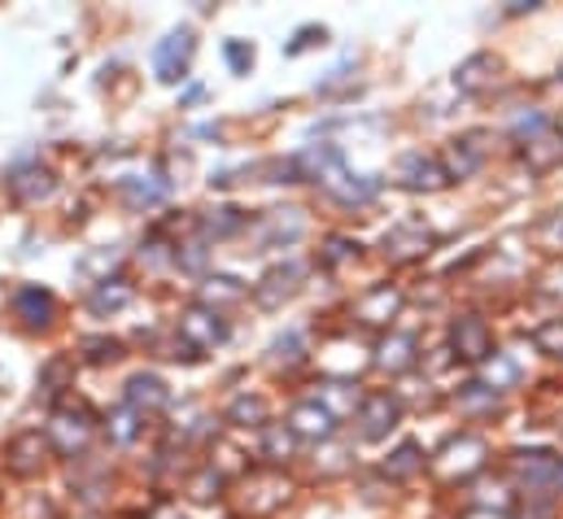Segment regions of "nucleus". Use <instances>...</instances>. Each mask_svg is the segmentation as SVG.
Instances as JSON below:
<instances>
[{
    "instance_id": "15",
    "label": "nucleus",
    "mask_w": 563,
    "mask_h": 519,
    "mask_svg": "<svg viewBox=\"0 0 563 519\" xmlns=\"http://www.w3.org/2000/svg\"><path fill=\"white\" fill-rule=\"evenodd\" d=\"M450 184V175H445V166H441V157L437 153H407L402 162H398V188H407V192H441Z\"/></svg>"
},
{
    "instance_id": "30",
    "label": "nucleus",
    "mask_w": 563,
    "mask_h": 519,
    "mask_svg": "<svg viewBox=\"0 0 563 519\" xmlns=\"http://www.w3.org/2000/svg\"><path fill=\"white\" fill-rule=\"evenodd\" d=\"M314 401H319V406H328V410L341 419V415H354V410H358L363 393L354 389V380H328V385H319Z\"/></svg>"
},
{
    "instance_id": "18",
    "label": "nucleus",
    "mask_w": 563,
    "mask_h": 519,
    "mask_svg": "<svg viewBox=\"0 0 563 519\" xmlns=\"http://www.w3.org/2000/svg\"><path fill=\"white\" fill-rule=\"evenodd\" d=\"M9 306H13V319H22V328H31V332L48 328L53 314H57V297H53L48 288H40V284H22V288H13Z\"/></svg>"
},
{
    "instance_id": "29",
    "label": "nucleus",
    "mask_w": 563,
    "mask_h": 519,
    "mask_svg": "<svg viewBox=\"0 0 563 519\" xmlns=\"http://www.w3.org/2000/svg\"><path fill=\"white\" fill-rule=\"evenodd\" d=\"M267 363L276 367V372H292L297 363H306V332L301 328H288L284 336H276L272 341V350H267Z\"/></svg>"
},
{
    "instance_id": "46",
    "label": "nucleus",
    "mask_w": 563,
    "mask_h": 519,
    "mask_svg": "<svg viewBox=\"0 0 563 519\" xmlns=\"http://www.w3.org/2000/svg\"><path fill=\"white\" fill-rule=\"evenodd\" d=\"M463 519H507V516H498V511H476V507H472Z\"/></svg>"
},
{
    "instance_id": "9",
    "label": "nucleus",
    "mask_w": 563,
    "mask_h": 519,
    "mask_svg": "<svg viewBox=\"0 0 563 519\" xmlns=\"http://www.w3.org/2000/svg\"><path fill=\"white\" fill-rule=\"evenodd\" d=\"M192 53H197V35H192V26H175V31H166V35L153 44V75H157L162 84H179V79H188Z\"/></svg>"
},
{
    "instance_id": "13",
    "label": "nucleus",
    "mask_w": 563,
    "mask_h": 519,
    "mask_svg": "<svg viewBox=\"0 0 563 519\" xmlns=\"http://www.w3.org/2000/svg\"><path fill=\"white\" fill-rule=\"evenodd\" d=\"M292 498V485L280 476V467L250 472L245 476V516H272Z\"/></svg>"
},
{
    "instance_id": "3",
    "label": "nucleus",
    "mask_w": 563,
    "mask_h": 519,
    "mask_svg": "<svg viewBox=\"0 0 563 519\" xmlns=\"http://www.w3.org/2000/svg\"><path fill=\"white\" fill-rule=\"evenodd\" d=\"M228 319L219 314V310H210V306H201V301H192L179 319H175V341H179V350H188V358H201V354H210V350H219L223 341H228Z\"/></svg>"
},
{
    "instance_id": "35",
    "label": "nucleus",
    "mask_w": 563,
    "mask_h": 519,
    "mask_svg": "<svg viewBox=\"0 0 563 519\" xmlns=\"http://www.w3.org/2000/svg\"><path fill=\"white\" fill-rule=\"evenodd\" d=\"M520 380V363L511 358V354H494L489 363H485V376H481V385H489L494 393L511 389Z\"/></svg>"
},
{
    "instance_id": "23",
    "label": "nucleus",
    "mask_w": 563,
    "mask_h": 519,
    "mask_svg": "<svg viewBox=\"0 0 563 519\" xmlns=\"http://www.w3.org/2000/svg\"><path fill=\"white\" fill-rule=\"evenodd\" d=\"M520 157H525V166H529L533 175H551L555 166H563V131L560 128L538 131L533 140L520 144Z\"/></svg>"
},
{
    "instance_id": "4",
    "label": "nucleus",
    "mask_w": 563,
    "mask_h": 519,
    "mask_svg": "<svg viewBox=\"0 0 563 519\" xmlns=\"http://www.w3.org/2000/svg\"><path fill=\"white\" fill-rule=\"evenodd\" d=\"M402 306H407V292H402V284H372V288H363L354 301H350V319L358 323V328H367V332H389L394 328V319L402 314Z\"/></svg>"
},
{
    "instance_id": "43",
    "label": "nucleus",
    "mask_w": 563,
    "mask_h": 519,
    "mask_svg": "<svg viewBox=\"0 0 563 519\" xmlns=\"http://www.w3.org/2000/svg\"><path fill=\"white\" fill-rule=\"evenodd\" d=\"M66 376H70V363H66V358H53V363L40 372V385L48 393H62L66 389Z\"/></svg>"
},
{
    "instance_id": "27",
    "label": "nucleus",
    "mask_w": 563,
    "mask_h": 519,
    "mask_svg": "<svg viewBox=\"0 0 563 519\" xmlns=\"http://www.w3.org/2000/svg\"><path fill=\"white\" fill-rule=\"evenodd\" d=\"M197 301L223 314V306L245 301V284H241L236 275H206V279H201V288H197Z\"/></svg>"
},
{
    "instance_id": "10",
    "label": "nucleus",
    "mask_w": 563,
    "mask_h": 519,
    "mask_svg": "<svg viewBox=\"0 0 563 519\" xmlns=\"http://www.w3.org/2000/svg\"><path fill=\"white\" fill-rule=\"evenodd\" d=\"M437 157H441L450 184H463V179H472V175L485 166V157H489V131H463V135H454Z\"/></svg>"
},
{
    "instance_id": "34",
    "label": "nucleus",
    "mask_w": 563,
    "mask_h": 519,
    "mask_svg": "<svg viewBox=\"0 0 563 519\" xmlns=\"http://www.w3.org/2000/svg\"><path fill=\"white\" fill-rule=\"evenodd\" d=\"M106 432H110V441H114V445H132V441L144 432V415H136L132 406H119V410H110Z\"/></svg>"
},
{
    "instance_id": "31",
    "label": "nucleus",
    "mask_w": 563,
    "mask_h": 519,
    "mask_svg": "<svg viewBox=\"0 0 563 519\" xmlns=\"http://www.w3.org/2000/svg\"><path fill=\"white\" fill-rule=\"evenodd\" d=\"M132 301V284L128 279H101L97 288H92V297H88V310L92 314H114V310H123Z\"/></svg>"
},
{
    "instance_id": "2",
    "label": "nucleus",
    "mask_w": 563,
    "mask_h": 519,
    "mask_svg": "<svg viewBox=\"0 0 563 519\" xmlns=\"http://www.w3.org/2000/svg\"><path fill=\"white\" fill-rule=\"evenodd\" d=\"M485 467H489V441L476 437V432L450 437V441L437 450V459H432V472H437L445 485H467V481H476Z\"/></svg>"
},
{
    "instance_id": "8",
    "label": "nucleus",
    "mask_w": 563,
    "mask_h": 519,
    "mask_svg": "<svg viewBox=\"0 0 563 519\" xmlns=\"http://www.w3.org/2000/svg\"><path fill=\"white\" fill-rule=\"evenodd\" d=\"M398 423H402V401H398V393H389V389L363 393V401H358V410H354V428H358L363 441H385Z\"/></svg>"
},
{
    "instance_id": "32",
    "label": "nucleus",
    "mask_w": 563,
    "mask_h": 519,
    "mask_svg": "<svg viewBox=\"0 0 563 519\" xmlns=\"http://www.w3.org/2000/svg\"><path fill=\"white\" fill-rule=\"evenodd\" d=\"M245 228H250V219H245L236 206L210 210V214L201 219V236H206V241H223V236H236V232H245Z\"/></svg>"
},
{
    "instance_id": "16",
    "label": "nucleus",
    "mask_w": 563,
    "mask_h": 519,
    "mask_svg": "<svg viewBox=\"0 0 563 519\" xmlns=\"http://www.w3.org/2000/svg\"><path fill=\"white\" fill-rule=\"evenodd\" d=\"M4 188H9V197H13L18 206H40V201H48V197L57 192V179H53V170H44L40 162H26V166H13V170L4 175Z\"/></svg>"
},
{
    "instance_id": "40",
    "label": "nucleus",
    "mask_w": 563,
    "mask_h": 519,
    "mask_svg": "<svg viewBox=\"0 0 563 519\" xmlns=\"http://www.w3.org/2000/svg\"><path fill=\"white\" fill-rule=\"evenodd\" d=\"M538 245H542L547 254L563 258V206L555 210V214H547V219L538 223Z\"/></svg>"
},
{
    "instance_id": "44",
    "label": "nucleus",
    "mask_w": 563,
    "mask_h": 519,
    "mask_svg": "<svg viewBox=\"0 0 563 519\" xmlns=\"http://www.w3.org/2000/svg\"><path fill=\"white\" fill-rule=\"evenodd\" d=\"M314 44H328V31H323V26H301V31H297V40H292L284 53H288V57H297V53H306V48H314Z\"/></svg>"
},
{
    "instance_id": "12",
    "label": "nucleus",
    "mask_w": 563,
    "mask_h": 519,
    "mask_svg": "<svg viewBox=\"0 0 563 519\" xmlns=\"http://www.w3.org/2000/svg\"><path fill=\"white\" fill-rule=\"evenodd\" d=\"M380 175H354L350 166H341L336 175H328L319 188H323V197H332L336 206H345V210H363V206H372L376 197H380Z\"/></svg>"
},
{
    "instance_id": "47",
    "label": "nucleus",
    "mask_w": 563,
    "mask_h": 519,
    "mask_svg": "<svg viewBox=\"0 0 563 519\" xmlns=\"http://www.w3.org/2000/svg\"><path fill=\"white\" fill-rule=\"evenodd\" d=\"M547 292H555V297H563V275H551V288Z\"/></svg>"
},
{
    "instance_id": "36",
    "label": "nucleus",
    "mask_w": 563,
    "mask_h": 519,
    "mask_svg": "<svg viewBox=\"0 0 563 519\" xmlns=\"http://www.w3.org/2000/svg\"><path fill=\"white\" fill-rule=\"evenodd\" d=\"M358 254H363V245H358V241H350V236H328V245L319 250V262H323L328 270H341V266L358 262Z\"/></svg>"
},
{
    "instance_id": "14",
    "label": "nucleus",
    "mask_w": 563,
    "mask_h": 519,
    "mask_svg": "<svg viewBox=\"0 0 563 519\" xmlns=\"http://www.w3.org/2000/svg\"><path fill=\"white\" fill-rule=\"evenodd\" d=\"M301 279H306V266L297 258L280 262V266H272L258 284H254V301L263 306V310H276L284 301H292L297 292H301Z\"/></svg>"
},
{
    "instance_id": "28",
    "label": "nucleus",
    "mask_w": 563,
    "mask_h": 519,
    "mask_svg": "<svg viewBox=\"0 0 563 519\" xmlns=\"http://www.w3.org/2000/svg\"><path fill=\"white\" fill-rule=\"evenodd\" d=\"M423 467H428V459H423V450L416 441H402L398 450H389V459L380 463V472L389 476V481H398V485H407V481H416Z\"/></svg>"
},
{
    "instance_id": "48",
    "label": "nucleus",
    "mask_w": 563,
    "mask_h": 519,
    "mask_svg": "<svg viewBox=\"0 0 563 519\" xmlns=\"http://www.w3.org/2000/svg\"><path fill=\"white\" fill-rule=\"evenodd\" d=\"M560 131H563V114H560Z\"/></svg>"
},
{
    "instance_id": "19",
    "label": "nucleus",
    "mask_w": 563,
    "mask_h": 519,
    "mask_svg": "<svg viewBox=\"0 0 563 519\" xmlns=\"http://www.w3.org/2000/svg\"><path fill=\"white\" fill-rule=\"evenodd\" d=\"M254 236L263 250H284V245H297L306 236V214L301 210H267L258 223H254Z\"/></svg>"
},
{
    "instance_id": "45",
    "label": "nucleus",
    "mask_w": 563,
    "mask_h": 519,
    "mask_svg": "<svg viewBox=\"0 0 563 519\" xmlns=\"http://www.w3.org/2000/svg\"><path fill=\"white\" fill-rule=\"evenodd\" d=\"M144 519H188L179 507H170V503H162V507H153V516H144Z\"/></svg>"
},
{
    "instance_id": "1",
    "label": "nucleus",
    "mask_w": 563,
    "mask_h": 519,
    "mask_svg": "<svg viewBox=\"0 0 563 519\" xmlns=\"http://www.w3.org/2000/svg\"><path fill=\"white\" fill-rule=\"evenodd\" d=\"M44 437H48V445H53L57 454L79 459V454L92 445V437H97V415H92V406H88V401H75V397L62 401V406H53Z\"/></svg>"
},
{
    "instance_id": "20",
    "label": "nucleus",
    "mask_w": 563,
    "mask_h": 519,
    "mask_svg": "<svg viewBox=\"0 0 563 519\" xmlns=\"http://www.w3.org/2000/svg\"><path fill=\"white\" fill-rule=\"evenodd\" d=\"M498 70H503V62H498L494 53H472V57H463V62L454 66L450 84H454L463 97H481V92H489V88L498 84Z\"/></svg>"
},
{
    "instance_id": "24",
    "label": "nucleus",
    "mask_w": 563,
    "mask_h": 519,
    "mask_svg": "<svg viewBox=\"0 0 563 519\" xmlns=\"http://www.w3.org/2000/svg\"><path fill=\"white\" fill-rule=\"evenodd\" d=\"M166 192H170V179H162V175H128V179H119V197H123L132 210H153V206H162Z\"/></svg>"
},
{
    "instance_id": "41",
    "label": "nucleus",
    "mask_w": 563,
    "mask_h": 519,
    "mask_svg": "<svg viewBox=\"0 0 563 519\" xmlns=\"http://www.w3.org/2000/svg\"><path fill=\"white\" fill-rule=\"evenodd\" d=\"M223 57H228V66H232L236 75H250V66H254V44H250V40H228V44H223Z\"/></svg>"
},
{
    "instance_id": "39",
    "label": "nucleus",
    "mask_w": 563,
    "mask_h": 519,
    "mask_svg": "<svg viewBox=\"0 0 563 519\" xmlns=\"http://www.w3.org/2000/svg\"><path fill=\"white\" fill-rule=\"evenodd\" d=\"M79 354L88 363H119L123 358V341H114V336H84L79 341Z\"/></svg>"
},
{
    "instance_id": "11",
    "label": "nucleus",
    "mask_w": 563,
    "mask_h": 519,
    "mask_svg": "<svg viewBox=\"0 0 563 519\" xmlns=\"http://www.w3.org/2000/svg\"><path fill=\"white\" fill-rule=\"evenodd\" d=\"M48 454H53L48 437H44L40 428H26V432H18V437L4 445V472H9L13 481H35V476L48 467Z\"/></svg>"
},
{
    "instance_id": "22",
    "label": "nucleus",
    "mask_w": 563,
    "mask_h": 519,
    "mask_svg": "<svg viewBox=\"0 0 563 519\" xmlns=\"http://www.w3.org/2000/svg\"><path fill=\"white\" fill-rule=\"evenodd\" d=\"M123 406H132L136 415H162L166 406H170V389L153 376V372H136L132 380H128V389H123Z\"/></svg>"
},
{
    "instance_id": "25",
    "label": "nucleus",
    "mask_w": 563,
    "mask_h": 519,
    "mask_svg": "<svg viewBox=\"0 0 563 519\" xmlns=\"http://www.w3.org/2000/svg\"><path fill=\"white\" fill-rule=\"evenodd\" d=\"M228 423H232V428H254V432H263V428H272V401H267L263 393H241V397H232V406H228Z\"/></svg>"
},
{
    "instance_id": "42",
    "label": "nucleus",
    "mask_w": 563,
    "mask_h": 519,
    "mask_svg": "<svg viewBox=\"0 0 563 519\" xmlns=\"http://www.w3.org/2000/svg\"><path fill=\"white\" fill-rule=\"evenodd\" d=\"M547 128H551V119H547L542 110H529V114H520V119L511 123V140L525 144V140H533L538 131H547Z\"/></svg>"
},
{
    "instance_id": "26",
    "label": "nucleus",
    "mask_w": 563,
    "mask_h": 519,
    "mask_svg": "<svg viewBox=\"0 0 563 519\" xmlns=\"http://www.w3.org/2000/svg\"><path fill=\"white\" fill-rule=\"evenodd\" d=\"M498 406H503L498 393L489 389V385H481V380H467L454 393V410L463 419H489V415H498Z\"/></svg>"
},
{
    "instance_id": "7",
    "label": "nucleus",
    "mask_w": 563,
    "mask_h": 519,
    "mask_svg": "<svg viewBox=\"0 0 563 519\" xmlns=\"http://www.w3.org/2000/svg\"><path fill=\"white\" fill-rule=\"evenodd\" d=\"M450 354L467 367H485L498 350H494V328L481 314H459L450 323Z\"/></svg>"
},
{
    "instance_id": "38",
    "label": "nucleus",
    "mask_w": 563,
    "mask_h": 519,
    "mask_svg": "<svg viewBox=\"0 0 563 519\" xmlns=\"http://www.w3.org/2000/svg\"><path fill=\"white\" fill-rule=\"evenodd\" d=\"M223 481H228V476H223L219 467H210V463H206V467L188 481V494H192L197 503H214V498H223Z\"/></svg>"
},
{
    "instance_id": "6",
    "label": "nucleus",
    "mask_w": 563,
    "mask_h": 519,
    "mask_svg": "<svg viewBox=\"0 0 563 519\" xmlns=\"http://www.w3.org/2000/svg\"><path fill=\"white\" fill-rule=\"evenodd\" d=\"M507 472L520 489L529 494H547V489H560L563 481V459L555 450H516L507 459Z\"/></svg>"
},
{
    "instance_id": "33",
    "label": "nucleus",
    "mask_w": 563,
    "mask_h": 519,
    "mask_svg": "<svg viewBox=\"0 0 563 519\" xmlns=\"http://www.w3.org/2000/svg\"><path fill=\"white\" fill-rule=\"evenodd\" d=\"M292 454H297V437L288 432V423L263 428V459H267V467H284Z\"/></svg>"
},
{
    "instance_id": "37",
    "label": "nucleus",
    "mask_w": 563,
    "mask_h": 519,
    "mask_svg": "<svg viewBox=\"0 0 563 519\" xmlns=\"http://www.w3.org/2000/svg\"><path fill=\"white\" fill-rule=\"evenodd\" d=\"M533 350L547 354V358H555V363H563V314L533 328Z\"/></svg>"
},
{
    "instance_id": "5",
    "label": "nucleus",
    "mask_w": 563,
    "mask_h": 519,
    "mask_svg": "<svg viewBox=\"0 0 563 519\" xmlns=\"http://www.w3.org/2000/svg\"><path fill=\"white\" fill-rule=\"evenodd\" d=\"M432 250H437V232H432V223H423V219H398V223L380 236V254H385L389 266H416V262H423Z\"/></svg>"
},
{
    "instance_id": "17",
    "label": "nucleus",
    "mask_w": 563,
    "mask_h": 519,
    "mask_svg": "<svg viewBox=\"0 0 563 519\" xmlns=\"http://www.w3.org/2000/svg\"><path fill=\"white\" fill-rule=\"evenodd\" d=\"M288 432L297 441H332L336 432V415L328 406H319L314 397H301L288 406Z\"/></svg>"
},
{
    "instance_id": "21",
    "label": "nucleus",
    "mask_w": 563,
    "mask_h": 519,
    "mask_svg": "<svg viewBox=\"0 0 563 519\" xmlns=\"http://www.w3.org/2000/svg\"><path fill=\"white\" fill-rule=\"evenodd\" d=\"M372 363H376L380 372H389V376H407V372H416V363H420V341H416L411 332H385Z\"/></svg>"
}]
</instances>
